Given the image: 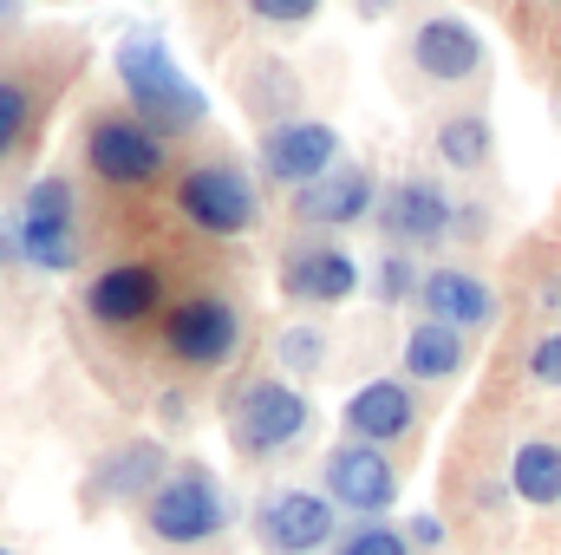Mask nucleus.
Here are the masks:
<instances>
[{
  "label": "nucleus",
  "mask_w": 561,
  "mask_h": 555,
  "mask_svg": "<svg viewBox=\"0 0 561 555\" xmlns=\"http://www.w3.org/2000/svg\"><path fill=\"white\" fill-rule=\"evenodd\" d=\"M20 13H26L20 0H0V33H7V26H20Z\"/></svg>",
  "instance_id": "32"
},
{
  "label": "nucleus",
  "mask_w": 561,
  "mask_h": 555,
  "mask_svg": "<svg viewBox=\"0 0 561 555\" xmlns=\"http://www.w3.org/2000/svg\"><path fill=\"white\" fill-rule=\"evenodd\" d=\"M320 490H327L333 510L379 523V517L399 503V464H392L379 444H353V438H340V444L320 457Z\"/></svg>",
  "instance_id": "9"
},
{
  "label": "nucleus",
  "mask_w": 561,
  "mask_h": 555,
  "mask_svg": "<svg viewBox=\"0 0 561 555\" xmlns=\"http://www.w3.org/2000/svg\"><path fill=\"white\" fill-rule=\"evenodd\" d=\"M399 360H405V380H419V386H444V380H457V373H463L470 347H463V333H457V327L419 320V327L405 333Z\"/></svg>",
  "instance_id": "20"
},
{
  "label": "nucleus",
  "mask_w": 561,
  "mask_h": 555,
  "mask_svg": "<svg viewBox=\"0 0 561 555\" xmlns=\"http://www.w3.org/2000/svg\"><path fill=\"white\" fill-rule=\"evenodd\" d=\"M0 555H13V550H7V543H0Z\"/></svg>",
  "instance_id": "33"
},
{
  "label": "nucleus",
  "mask_w": 561,
  "mask_h": 555,
  "mask_svg": "<svg viewBox=\"0 0 561 555\" xmlns=\"http://www.w3.org/2000/svg\"><path fill=\"white\" fill-rule=\"evenodd\" d=\"M255 170H262V183L307 190V183H320L327 170H340V132H333L327 118H287L275 132H262Z\"/></svg>",
  "instance_id": "11"
},
{
  "label": "nucleus",
  "mask_w": 561,
  "mask_h": 555,
  "mask_svg": "<svg viewBox=\"0 0 561 555\" xmlns=\"http://www.w3.org/2000/svg\"><path fill=\"white\" fill-rule=\"evenodd\" d=\"M262 26H307L320 13V0H242Z\"/></svg>",
  "instance_id": "27"
},
{
  "label": "nucleus",
  "mask_w": 561,
  "mask_h": 555,
  "mask_svg": "<svg viewBox=\"0 0 561 555\" xmlns=\"http://www.w3.org/2000/svg\"><path fill=\"white\" fill-rule=\"evenodd\" d=\"M163 307H170V287H163V269L157 262H112V269H99V275L85 281V314L99 320V327H112V333H131V327H150V320H163Z\"/></svg>",
  "instance_id": "12"
},
{
  "label": "nucleus",
  "mask_w": 561,
  "mask_h": 555,
  "mask_svg": "<svg viewBox=\"0 0 561 555\" xmlns=\"http://www.w3.org/2000/svg\"><path fill=\"white\" fill-rule=\"evenodd\" d=\"M300 105H307V92H300V72H294L287 59L262 53V59L242 72V112L262 118V132H275V125H287V118H307Z\"/></svg>",
  "instance_id": "19"
},
{
  "label": "nucleus",
  "mask_w": 561,
  "mask_h": 555,
  "mask_svg": "<svg viewBox=\"0 0 561 555\" xmlns=\"http://www.w3.org/2000/svg\"><path fill=\"white\" fill-rule=\"evenodd\" d=\"M340 424L353 444H405L419 431V393L405 380H366L346 406H340Z\"/></svg>",
  "instance_id": "16"
},
{
  "label": "nucleus",
  "mask_w": 561,
  "mask_h": 555,
  "mask_svg": "<svg viewBox=\"0 0 561 555\" xmlns=\"http://www.w3.org/2000/svg\"><path fill=\"white\" fill-rule=\"evenodd\" d=\"M529 380L561 393V333H542V340L529 347Z\"/></svg>",
  "instance_id": "28"
},
{
  "label": "nucleus",
  "mask_w": 561,
  "mask_h": 555,
  "mask_svg": "<svg viewBox=\"0 0 561 555\" xmlns=\"http://www.w3.org/2000/svg\"><path fill=\"white\" fill-rule=\"evenodd\" d=\"M419 269H412V256L405 249H392V256H379V275H373V287H379V301L386 307H399L405 294H419Z\"/></svg>",
  "instance_id": "26"
},
{
  "label": "nucleus",
  "mask_w": 561,
  "mask_h": 555,
  "mask_svg": "<svg viewBox=\"0 0 561 555\" xmlns=\"http://www.w3.org/2000/svg\"><path fill=\"white\" fill-rule=\"evenodd\" d=\"M13 229H20V262L26 269H46V275L79 269V190H72V177H59V170L33 177L26 196H20Z\"/></svg>",
  "instance_id": "7"
},
{
  "label": "nucleus",
  "mask_w": 561,
  "mask_h": 555,
  "mask_svg": "<svg viewBox=\"0 0 561 555\" xmlns=\"http://www.w3.org/2000/svg\"><path fill=\"white\" fill-rule=\"evenodd\" d=\"M118 86H125V99L138 105L144 125L163 132V138L203 132V118H209V99L183 79V66L170 59V46H163L157 33H131V39L118 46Z\"/></svg>",
  "instance_id": "2"
},
{
  "label": "nucleus",
  "mask_w": 561,
  "mask_h": 555,
  "mask_svg": "<svg viewBox=\"0 0 561 555\" xmlns=\"http://www.w3.org/2000/svg\"><path fill=\"white\" fill-rule=\"evenodd\" d=\"M419 307H424V320L457 327V333H470V327H490V320H496V294H490V281L470 275V269H457V262L424 269Z\"/></svg>",
  "instance_id": "18"
},
{
  "label": "nucleus",
  "mask_w": 561,
  "mask_h": 555,
  "mask_svg": "<svg viewBox=\"0 0 561 555\" xmlns=\"http://www.w3.org/2000/svg\"><path fill=\"white\" fill-rule=\"evenodd\" d=\"M405 543H412V550H444V523H437V517H412Z\"/></svg>",
  "instance_id": "29"
},
{
  "label": "nucleus",
  "mask_w": 561,
  "mask_h": 555,
  "mask_svg": "<svg viewBox=\"0 0 561 555\" xmlns=\"http://www.w3.org/2000/svg\"><path fill=\"white\" fill-rule=\"evenodd\" d=\"M510 490H516L523 503H536V510L561 503V444H549V438H529V444L510 457Z\"/></svg>",
  "instance_id": "23"
},
{
  "label": "nucleus",
  "mask_w": 561,
  "mask_h": 555,
  "mask_svg": "<svg viewBox=\"0 0 561 555\" xmlns=\"http://www.w3.org/2000/svg\"><path fill=\"white\" fill-rule=\"evenodd\" d=\"M280 294L294 307H346L359 294V256L327 236H300L280 249Z\"/></svg>",
  "instance_id": "13"
},
{
  "label": "nucleus",
  "mask_w": 561,
  "mask_h": 555,
  "mask_svg": "<svg viewBox=\"0 0 561 555\" xmlns=\"http://www.w3.org/2000/svg\"><path fill=\"white\" fill-rule=\"evenodd\" d=\"M327 333L320 327H280L275 340V360L287 366V373H300V380H313V373H327Z\"/></svg>",
  "instance_id": "24"
},
{
  "label": "nucleus",
  "mask_w": 561,
  "mask_h": 555,
  "mask_svg": "<svg viewBox=\"0 0 561 555\" xmlns=\"http://www.w3.org/2000/svg\"><path fill=\"white\" fill-rule=\"evenodd\" d=\"M85 170L105 183V190H157L176 163H170V138L150 132L138 112H99L85 125V144H79Z\"/></svg>",
  "instance_id": "6"
},
{
  "label": "nucleus",
  "mask_w": 561,
  "mask_h": 555,
  "mask_svg": "<svg viewBox=\"0 0 561 555\" xmlns=\"http://www.w3.org/2000/svg\"><path fill=\"white\" fill-rule=\"evenodd\" d=\"M379 229L392 236V249H437L457 229V203L431 177H399L379 196Z\"/></svg>",
  "instance_id": "14"
},
{
  "label": "nucleus",
  "mask_w": 561,
  "mask_h": 555,
  "mask_svg": "<svg viewBox=\"0 0 561 555\" xmlns=\"http://www.w3.org/2000/svg\"><path fill=\"white\" fill-rule=\"evenodd\" d=\"M412 66H419L431 86H463V79H483V33L457 13H431L419 33H412Z\"/></svg>",
  "instance_id": "17"
},
{
  "label": "nucleus",
  "mask_w": 561,
  "mask_h": 555,
  "mask_svg": "<svg viewBox=\"0 0 561 555\" xmlns=\"http://www.w3.org/2000/svg\"><path fill=\"white\" fill-rule=\"evenodd\" d=\"M170 444L163 438H118L112 451L92 457L85 484H79V503L85 510H144V497L170 477Z\"/></svg>",
  "instance_id": "8"
},
{
  "label": "nucleus",
  "mask_w": 561,
  "mask_h": 555,
  "mask_svg": "<svg viewBox=\"0 0 561 555\" xmlns=\"http://www.w3.org/2000/svg\"><path fill=\"white\" fill-rule=\"evenodd\" d=\"M222 424H229V444H236L242 464H268V457L294 451L313 431V406H307L300 386H287L275 373H255V380H242L229 393Z\"/></svg>",
  "instance_id": "3"
},
{
  "label": "nucleus",
  "mask_w": 561,
  "mask_h": 555,
  "mask_svg": "<svg viewBox=\"0 0 561 555\" xmlns=\"http://www.w3.org/2000/svg\"><path fill=\"white\" fill-rule=\"evenodd\" d=\"M39 112H46V99H39V86L26 79V72H13V66H0V170L26 150L33 138V125H39Z\"/></svg>",
  "instance_id": "21"
},
{
  "label": "nucleus",
  "mask_w": 561,
  "mask_h": 555,
  "mask_svg": "<svg viewBox=\"0 0 561 555\" xmlns=\"http://www.w3.org/2000/svg\"><path fill=\"white\" fill-rule=\"evenodd\" d=\"M255 543L262 555H320L340 543V510L327 503V490L287 484L255 503Z\"/></svg>",
  "instance_id": "10"
},
{
  "label": "nucleus",
  "mask_w": 561,
  "mask_h": 555,
  "mask_svg": "<svg viewBox=\"0 0 561 555\" xmlns=\"http://www.w3.org/2000/svg\"><path fill=\"white\" fill-rule=\"evenodd\" d=\"M176 216L203 236H249L262 223V183L236 163V157H196L176 170Z\"/></svg>",
  "instance_id": "4"
},
{
  "label": "nucleus",
  "mask_w": 561,
  "mask_h": 555,
  "mask_svg": "<svg viewBox=\"0 0 561 555\" xmlns=\"http://www.w3.org/2000/svg\"><path fill=\"white\" fill-rule=\"evenodd\" d=\"M157 412H163L170 431H183V424H190V399H183V393H163V399H157Z\"/></svg>",
  "instance_id": "30"
},
{
  "label": "nucleus",
  "mask_w": 561,
  "mask_h": 555,
  "mask_svg": "<svg viewBox=\"0 0 561 555\" xmlns=\"http://www.w3.org/2000/svg\"><path fill=\"white\" fill-rule=\"evenodd\" d=\"M431 150H437L444 170H483V163L496 157V132H490L483 112H450V118L437 125Z\"/></svg>",
  "instance_id": "22"
},
{
  "label": "nucleus",
  "mask_w": 561,
  "mask_h": 555,
  "mask_svg": "<svg viewBox=\"0 0 561 555\" xmlns=\"http://www.w3.org/2000/svg\"><path fill=\"white\" fill-rule=\"evenodd\" d=\"M379 209V177L366 163H340L320 183L294 190V223L300 229H353Z\"/></svg>",
  "instance_id": "15"
},
{
  "label": "nucleus",
  "mask_w": 561,
  "mask_h": 555,
  "mask_svg": "<svg viewBox=\"0 0 561 555\" xmlns=\"http://www.w3.org/2000/svg\"><path fill=\"white\" fill-rule=\"evenodd\" d=\"M333 555H412V543L392 523H353V530H340Z\"/></svg>",
  "instance_id": "25"
},
{
  "label": "nucleus",
  "mask_w": 561,
  "mask_h": 555,
  "mask_svg": "<svg viewBox=\"0 0 561 555\" xmlns=\"http://www.w3.org/2000/svg\"><path fill=\"white\" fill-rule=\"evenodd\" d=\"M157 340L183 373H222L236 360V347H242V307L229 294H216V287H190V294H176L163 307Z\"/></svg>",
  "instance_id": "5"
},
{
  "label": "nucleus",
  "mask_w": 561,
  "mask_h": 555,
  "mask_svg": "<svg viewBox=\"0 0 561 555\" xmlns=\"http://www.w3.org/2000/svg\"><path fill=\"white\" fill-rule=\"evenodd\" d=\"M353 13H366V20H379V13H392V0H353Z\"/></svg>",
  "instance_id": "31"
},
{
  "label": "nucleus",
  "mask_w": 561,
  "mask_h": 555,
  "mask_svg": "<svg viewBox=\"0 0 561 555\" xmlns=\"http://www.w3.org/2000/svg\"><path fill=\"white\" fill-rule=\"evenodd\" d=\"M138 530H144V543H157V550H209V543L229 530L222 477H216L203 457H176L170 477L144 497Z\"/></svg>",
  "instance_id": "1"
}]
</instances>
